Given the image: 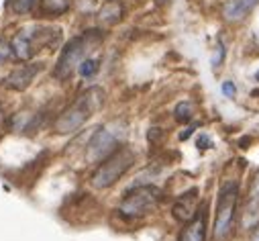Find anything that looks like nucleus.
I'll use <instances>...</instances> for the list:
<instances>
[{"instance_id": "obj_1", "label": "nucleus", "mask_w": 259, "mask_h": 241, "mask_svg": "<svg viewBox=\"0 0 259 241\" xmlns=\"http://www.w3.org/2000/svg\"><path fill=\"white\" fill-rule=\"evenodd\" d=\"M100 41V33L98 31H86L78 37H72L66 47L61 49V55L57 59V64L53 68V76L57 80H68L72 78V74L76 72V68H80V64L86 59L88 51Z\"/></svg>"}, {"instance_id": "obj_2", "label": "nucleus", "mask_w": 259, "mask_h": 241, "mask_svg": "<svg viewBox=\"0 0 259 241\" xmlns=\"http://www.w3.org/2000/svg\"><path fill=\"white\" fill-rule=\"evenodd\" d=\"M100 102H102V92L98 88H92V90L84 92L80 98H76L74 104H70L57 116V120L53 123V131L59 133V135L74 133L94 114V110L100 106Z\"/></svg>"}, {"instance_id": "obj_3", "label": "nucleus", "mask_w": 259, "mask_h": 241, "mask_svg": "<svg viewBox=\"0 0 259 241\" xmlns=\"http://www.w3.org/2000/svg\"><path fill=\"white\" fill-rule=\"evenodd\" d=\"M59 43V29L53 27H35V29H23L19 31L13 41H11V49L13 55L21 62L31 59L41 47H55Z\"/></svg>"}, {"instance_id": "obj_4", "label": "nucleus", "mask_w": 259, "mask_h": 241, "mask_svg": "<svg viewBox=\"0 0 259 241\" xmlns=\"http://www.w3.org/2000/svg\"><path fill=\"white\" fill-rule=\"evenodd\" d=\"M133 164H135V153L128 147H118L106 159H102V164L94 170L90 182H92L94 188H108L116 182L118 178H122L124 172Z\"/></svg>"}, {"instance_id": "obj_5", "label": "nucleus", "mask_w": 259, "mask_h": 241, "mask_svg": "<svg viewBox=\"0 0 259 241\" xmlns=\"http://www.w3.org/2000/svg\"><path fill=\"white\" fill-rule=\"evenodd\" d=\"M237 196L239 186L235 182H227L219 192V205H217V217H214V239L223 241L231 235L233 221H235V209H237Z\"/></svg>"}, {"instance_id": "obj_6", "label": "nucleus", "mask_w": 259, "mask_h": 241, "mask_svg": "<svg viewBox=\"0 0 259 241\" xmlns=\"http://www.w3.org/2000/svg\"><path fill=\"white\" fill-rule=\"evenodd\" d=\"M161 192L155 186H137L128 190L118 205V211L126 217H143L157 207Z\"/></svg>"}, {"instance_id": "obj_7", "label": "nucleus", "mask_w": 259, "mask_h": 241, "mask_svg": "<svg viewBox=\"0 0 259 241\" xmlns=\"http://www.w3.org/2000/svg\"><path fill=\"white\" fill-rule=\"evenodd\" d=\"M120 131L116 125H106V127H100L92 139L88 141L86 145V159L90 164H96L100 159H106L112 151H116L118 147V141H120Z\"/></svg>"}, {"instance_id": "obj_8", "label": "nucleus", "mask_w": 259, "mask_h": 241, "mask_svg": "<svg viewBox=\"0 0 259 241\" xmlns=\"http://www.w3.org/2000/svg\"><path fill=\"white\" fill-rule=\"evenodd\" d=\"M259 223V172L253 176L249 194H247V205L243 213V227L245 229H255Z\"/></svg>"}, {"instance_id": "obj_9", "label": "nucleus", "mask_w": 259, "mask_h": 241, "mask_svg": "<svg viewBox=\"0 0 259 241\" xmlns=\"http://www.w3.org/2000/svg\"><path fill=\"white\" fill-rule=\"evenodd\" d=\"M41 72V66L39 64H29V66H19V68H15L9 76H7V80H5V84L11 88V90H17V92H23V90H27L29 86H31V82H33V78L37 76Z\"/></svg>"}, {"instance_id": "obj_10", "label": "nucleus", "mask_w": 259, "mask_h": 241, "mask_svg": "<svg viewBox=\"0 0 259 241\" xmlns=\"http://www.w3.org/2000/svg\"><path fill=\"white\" fill-rule=\"evenodd\" d=\"M196 205H198V190L192 188V190H188L186 194H182L176 200V205H174V217L178 221H184V223L192 221L194 215L198 213V207Z\"/></svg>"}, {"instance_id": "obj_11", "label": "nucleus", "mask_w": 259, "mask_h": 241, "mask_svg": "<svg viewBox=\"0 0 259 241\" xmlns=\"http://www.w3.org/2000/svg\"><path fill=\"white\" fill-rule=\"evenodd\" d=\"M206 239V207L202 205L192 221L184 227L180 241H204Z\"/></svg>"}, {"instance_id": "obj_12", "label": "nucleus", "mask_w": 259, "mask_h": 241, "mask_svg": "<svg viewBox=\"0 0 259 241\" xmlns=\"http://www.w3.org/2000/svg\"><path fill=\"white\" fill-rule=\"evenodd\" d=\"M259 0H229L223 9V15L227 21L231 23H237V21H243L255 7H257Z\"/></svg>"}, {"instance_id": "obj_13", "label": "nucleus", "mask_w": 259, "mask_h": 241, "mask_svg": "<svg viewBox=\"0 0 259 241\" xmlns=\"http://www.w3.org/2000/svg\"><path fill=\"white\" fill-rule=\"evenodd\" d=\"M122 19V7L118 3H114V0H110V3L102 5L100 9V21L106 23V25H114Z\"/></svg>"}, {"instance_id": "obj_14", "label": "nucleus", "mask_w": 259, "mask_h": 241, "mask_svg": "<svg viewBox=\"0 0 259 241\" xmlns=\"http://www.w3.org/2000/svg\"><path fill=\"white\" fill-rule=\"evenodd\" d=\"M70 7V0H41V15H47V17H57V15H63Z\"/></svg>"}, {"instance_id": "obj_15", "label": "nucleus", "mask_w": 259, "mask_h": 241, "mask_svg": "<svg viewBox=\"0 0 259 241\" xmlns=\"http://www.w3.org/2000/svg\"><path fill=\"white\" fill-rule=\"evenodd\" d=\"M96 72H98V59L86 57L84 62L80 64V74H82L84 78H90V76H94Z\"/></svg>"}, {"instance_id": "obj_16", "label": "nucleus", "mask_w": 259, "mask_h": 241, "mask_svg": "<svg viewBox=\"0 0 259 241\" xmlns=\"http://www.w3.org/2000/svg\"><path fill=\"white\" fill-rule=\"evenodd\" d=\"M176 118L180 120V123H188V120L192 118V104L190 102H180L176 106Z\"/></svg>"}, {"instance_id": "obj_17", "label": "nucleus", "mask_w": 259, "mask_h": 241, "mask_svg": "<svg viewBox=\"0 0 259 241\" xmlns=\"http://www.w3.org/2000/svg\"><path fill=\"white\" fill-rule=\"evenodd\" d=\"M11 5H13V11L15 13L25 15V13H29L35 7V0H11Z\"/></svg>"}, {"instance_id": "obj_18", "label": "nucleus", "mask_w": 259, "mask_h": 241, "mask_svg": "<svg viewBox=\"0 0 259 241\" xmlns=\"http://www.w3.org/2000/svg\"><path fill=\"white\" fill-rule=\"evenodd\" d=\"M235 92H237V88H235V84H233V82H225V84H223V94H225V96L233 98V96H235Z\"/></svg>"}, {"instance_id": "obj_19", "label": "nucleus", "mask_w": 259, "mask_h": 241, "mask_svg": "<svg viewBox=\"0 0 259 241\" xmlns=\"http://www.w3.org/2000/svg\"><path fill=\"white\" fill-rule=\"evenodd\" d=\"M223 55H225V49H223V45H219V47H217V53H214V57H212V64H214V68H217V66H221V62H223Z\"/></svg>"}, {"instance_id": "obj_20", "label": "nucleus", "mask_w": 259, "mask_h": 241, "mask_svg": "<svg viewBox=\"0 0 259 241\" xmlns=\"http://www.w3.org/2000/svg\"><path fill=\"white\" fill-rule=\"evenodd\" d=\"M210 145H212V141H210L206 135H202V137L198 139V147H200V149H208Z\"/></svg>"}, {"instance_id": "obj_21", "label": "nucleus", "mask_w": 259, "mask_h": 241, "mask_svg": "<svg viewBox=\"0 0 259 241\" xmlns=\"http://www.w3.org/2000/svg\"><path fill=\"white\" fill-rule=\"evenodd\" d=\"M192 131H194V127H188V129H186V131L180 135V139H188V137L192 135Z\"/></svg>"}, {"instance_id": "obj_22", "label": "nucleus", "mask_w": 259, "mask_h": 241, "mask_svg": "<svg viewBox=\"0 0 259 241\" xmlns=\"http://www.w3.org/2000/svg\"><path fill=\"white\" fill-rule=\"evenodd\" d=\"M253 241H259V229L255 231V235H253Z\"/></svg>"}, {"instance_id": "obj_23", "label": "nucleus", "mask_w": 259, "mask_h": 241, "mask_svg": "<svg viewBox=\"0 0 259 241\" xmlns=\"http://www.w3.org/2000/svg\"><path fill=\"white\" fill-rule=\"evenodd\" d=\"M255 78H257V82H259V72H257V74H255Z\"/></svg>"}]
</instances>
